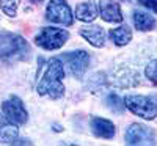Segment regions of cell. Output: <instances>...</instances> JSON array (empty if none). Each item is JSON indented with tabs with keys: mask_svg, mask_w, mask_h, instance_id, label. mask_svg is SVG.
<instances>
[{
	"mask_svg": "<svg viewBox=\"0 0 157 146\" xmlns=\"http://www.w3.org/2000/svg\"><path fill=\"white\" fill-rule=\"evenodd\" d=\"M63 77H64V68L60 58H50L47 63V69L38 83V94L47 96L50 99H58L64 94L63 86Z\"/></svg>",
	"mask_w": 157,
	"mask_h": 146,
	"instance_id": "6da1fadb",
	"label": "cell"
},
{
	"mask_svg": "<svg viewBox=\"0 0 157 146\" xmlns=\"http://www.w3.org/2000/svg\"><path fill=\"white\" fill-rule=\"evenodd\" d=\"M126 107L134 115H138L145 119H154L157 116V104L141 94H129L124 99Z\"/></svg>",
	"mask_w": 157,
	"mask_h": 146,
	"instance_id": "7a4b0ae2",
	"label": "cell"
},
{
	"mask_svg": "<svg viewBox=\"0 0 157 146\" xmlns=\"http://www.w3.org/2000/svg\"><path fill=\"white\" fill-rule=\"evenodd\" d=\"M69 33L63 29H55V27H46L39 32L35 38V43L46 50H55L63 47V44L68 41Z\"/></svg>",
	"mask_w": 157,
	"mask_h": 146,
	"instance_id": "3957f363",
	"label": "cell"
},
{
	"mask_svg": "<svg viewBox=\"0 0 157 146\" xmlns=\"http://www.w3.org/2000/svg\"><path fill=\"white\" fill-rule=\"evenodd\" d=\"M46 17L50 22H57L61 25H72L74 16L66 0H50L47 10H46Z\"/></svg>",
	"mask_w": 157,
	"mask_h": 146,
	"instance_id": "277c9868",
	"label": "cell"
},
{
	"mask_svg": "<svg viewBox=\"0 0 157 146\" xmlns=\"http://www.w3.org/2000/svg\"><path fill=\"white\" fill-rule=\"evenodd\" d=\"M124 140L127 144H155V132L145 124H130Z\"/></svg>",
	"mask_w": 157,
	"mask_h": 146,
	"instance_id": "5b68a950",
	"label": "cell"
},
{
	"mask_svg": "<svg viewBox=\"0 0 157 146\" xmlns=\"http://www.w3.org/2000/svg\"><path fill=\"white\" fill-rule=\"evenodd\" d=\"M61 60L68 64V68L72 75L82 77L83 72L86 71L88 64H90V55L85 50H75V52H66L63 54Z\"/></svg>",
	"mask_w": 157,
	"mask_h": 146,
	"instance_id": "8992f818",
	"label": "cell"
},
{
	"mask_svg": "<svg viewBox=\"0 0 157 146\" xmlns=\"http://www.w3.org/2000/svg\"><path fill=\"white\" fill-rule=\"evenodd\" d=\"M27 49L25 39L14 33H0V58L11 57Z\"/></svg>",
	"mask_w": 157,
	"mask_h": 146,
	"instance_id": "52a82bcc",
	"label": "cell"
},
{
	"mask_svg": "<svg viewBox=\"0 0 157 146\" xmlns=\"http://www.w3.org/2000/svg\"><path fill=\"white\" fill-rule=\"evenodd\" d=\"M2 112L5 113L6 118H10L13 123L16 124H25L27 123V110H25L22 101L17 96H11L2 104Z\"/></svg>",
	"mask_w": 157,
	"mask_h": 146,
	"instance_id": "ba28073f",
	"label": "cell"
},
{
	"mask_svg": "<svg viewBox=\"0 0 157 146\" xmlns=\"http://www.w3.org/2000/svg\"><path fill=\"white\" fill-rule=\"evenodd\" d=\"M98 10H99L101 17L107 22H121L123 21L121 8L113 0H99Z\"/></svg>",
	"mask_w": 157,
	"mask_h": 146,
	"instance_id": "9c48e42d",
	"label": "cell"
},
{
	"mask_svg": "<svg viewBox=\"0 0 157 146\" xmlns=\"http://www.w3.org/2000/svg\"><path fill=\"white\" fill-rule=\"evenodd\" d=\"M91 130L96 137H101V138H113L115 135V124L112 121L105 118H99V116H94L91 119Z\"/></svg>",
	"mask_w": 157,
	"mask_h": 146,
	"instance_id": "30bf717a",
	"label": "cell"
},
{
	"mask_svg": "<svg viewBox=\"0 0 157 146\" xmlns=\"http://www.w3.org/2000/svg\"><path fill=\"white\" fill-rule=\"evenodd\" d=\"M19 135L17 124L13 123L10 118L5 116V113H0V141L3 143H13Z\"/></svg>",
	"mask_w": 157,
	"mask_h": 146,
	"instance_id": "8fae6325",
	"label": "cell"
},
{
	"mask_svg": "<svg viewBox=\"0 0 157 146\" xmlns=\"http://www.w3.org/2000/svg\"><path fill=\"white\" fill-rule=\"evenodd\" d=\"M80 35L86 39V41L94 46V47H102L105 43V32L99 25H88L80 30Z\"/></svg>",
	"mask_w": 157,
	"mask_h": 146,
	"instance_id": "7c38bea8",
	"label": "cell"
},
{
	"mask_svg": "<svg viewBox=\"0 0 157 146\" xmlns=\"http://www.w3.org/2000/svg\"><path fill=\"white\" fill-rule=\"evenodd\" d=\"M75 17L82 22H93L98 17V6L94 3V0L78 3L75 8Z\"/></svg>",
	"mask_w": 157,
	"mask_h": 146,
	"instance_id": "4fadbf2b",
	"label": "cell"
},
{
	"mask_svg": "<svg viewBox=\"0 0 157 146\" xmlns=\"http://www.w3.org/2000/svg\"><path fill=\"white\" fill-rule=\"evenodd\" d=\"M134 24L138 30L146 32V30H152L155 27V19H154V16L148 14L145 11H135L134 13Z\"/></svg>",
	"mask_w": 157,
	"mask_h": 146,
	"instance_id": "5bb4252c",
	"label": "cell"
},
{
	"mask_svg": "<svg viewBox=\"0 0 157 146\" xmlns=\"http://www.w3.org/2000/svg\"><path fill=\"white\" fill-rule=\"evenodd\" d=\"M110 38L116 46H126L129 44V41L132 39V30L127 25H121L118 29H112L110 30Z\"/></svg>",
	"mask_w": 157,
	"mask_h": 146,
	"instance_id": "9a60e30c",
	"label": "cell"
},
{
	"mask_svg": "<svg viewBox=\"0 0 157 146\" xmlns=\"http://www.w3.org/2000/svg\"><path fill=\"white\" fill-rule=\"evenodd\" d=\"M0 6H2L3 13L11 17L16 16L17 6H19V0H0Z\"/></svg>",
	"mask_w": 157,
	"mask_h": 146,
	"instance_id": "2e32d148",
	"label": "cell"
},
{
	"mask_svg": "<svg viewBox=\"0 0 157 146\" xmlns=\"http://www.w3.org/2000/svg\"><path fill=\"white\" fill-rule=\"evenodd\" d=\"M107 104H109V107L113 110V112H123L124 107H126V104H124V99H121L118 94H109L107 96Z\"/></svg>",
	"mask_w": 157,
	"mask_h": 146,
	"instance_id": "e0dca14e",
	"label": "cell"
},
{
	"mask_svg": "<svg viewBox=\"0 0 157 146\" xmlns=\"http://www.w3.org/2000/svg\"><path fill=\"white\" fill-rule=\"evenodd\" d=\"M146 77L149 79V80L152 83L157 85V60H152L148 66H146V71H145Z\"/></svg>",
	"mask_w": 157,
	"mask_h": 146,
	"instance_id": "ac0fdd59",
	"label": "cell"
},
{
	"mask_svg": "<svg viewBox=\"0 0 157 146\" xmlns=\"http://www.w3.org/2000/svg\"><path fill=\"white\" fill-rule=\"evenodd\" d=\"M137 2L140 5H143V6H146V8L157 13V0H137Z\"/></svg>",
	"mask_w": 157,
	"mask_h": 146,
	"instance_id": "d6986e66",
	"label": "cell"
},
{
	"mask_svg": "<svg viewBox=\"0 0 157 146\" xmlns=\"http://www.w3.org/2000/svg\"><path fill=\"white\" fill-rule=\"evenodd\" d=\"M32 2H41V0H32Z\"/></svg>",
	"mask_w": 157,
	"mask_h": 146,
	"instance_id": "ffe728a7",
	"label": "cell"
}]
</instances>
